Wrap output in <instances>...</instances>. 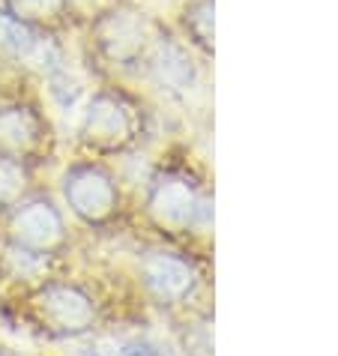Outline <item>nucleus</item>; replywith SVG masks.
Returning <instances> with one entry per match:
<instances>
[{"instance_id":"obj_8","label":"nucleus","mask_w":338,"mask_h":356,"mask_svg":"<svg viewBox=\"0 0 338 356\" xmlns=\"http://www.w3.org/2000/svg\"><path fill=\"white\" fill-rule=\"evenodd\" d=\"M39 132H42V120L36 117L33 108L9 105L0 111V144L13 147V150H24L36 141Z\"/></svg>"},{"instance_id":"obj_4","label":"nucleus","mask_w":338,"mask_h":356,"mask_svg":"<svg viewBox=\"0 0 338 356\" xmlns=\"http://www.w3.org/2000/svg\"><path fill=\"white\" fill-rule=\"evenodd\" d=\"M150 72L156 75V81L171 90H186L195 81V66L188 60V51L174 42L171 36H159L150 42Z\"/></svg>"},{"instance_id":"obj_1","label":"nucleus","mask_w":338,"mask_h":356,"mask_svg":"<svg viewBox=\"0 0 338 356\" xmlns=\"http://www.w3.org/2000/svg\"><path fill=\"white\" fill-rule=\"evenodd\" d=\"M93 39L111 63H135L147 54V48L153 42L150 22L141 9L129 3H114L102 9L93 22Z\"/></svg>"},{"instance_id":"obj_11","label":"nucleus","mask_w":338,"mask_h":356,"mask_svg":"<svg viewBox=\"0 0 338 356\" xmlns=\"http://www.w3.org/2000/svg\"><path fill=\"white\" fill-rule=\"evenodd\" d=\"M213 15H216V0H188L183 9L186 36L207 54L213 51Z\"/></svg>"},{"instance_id":"obj_10","label":"nucleus","mask_w":338,"mask_h":356,"mask_svg":"<svg viewBox=\"0 0 338 356\" xmlns=\"http://www.w3.org/2000/svg\"><path fill=\"white\" fill-rule=\"evenodd\" d=\"M15 231L24 243L48 245L61 236V216H57L48 204H31L24 213H18Z\"/></svg>"},{"instance_id":"obj_12","label":"nucleus","mask_w":338,"mask_h":356,"mask_svg":"<svg viewBox=\"0 0 338 356\" xmlns=\"http://www.w3.org/2000/svg\"><path fill=\"white\" fill-rule=\"evenodd\" d=\"M22 180H24L22 168L9 159V156H0V201L13 197L18 192V186H22Z\"/></svg>"},{"instance_id":"obj_5","label":"nucleus","mask_w":338,"mask_h":356,"mask_svg":"<svg viewBox=\"0 0 338 356\" xmlns=\"http://www.w3.org/2000/svg\"><path fill=\"white\" fill-rule=\"evenodd\" d=\"M0 54L18 63H31L36 57L48 54V39L42 36V31L18 22L15 15H9L0 6Z\"/></svg>"},{"instance_id":"obj_7","label":"nucleus","mask_w":338,"mask_h":356,"mask_svg":"<svg viewBox=\"0 0 338 356\" xmlns=\"http://www.w3.org/2000/svg\"><path fill=\"white\" fill-rule=\"evenodd\" d=\"M150 204L162 213L165 222H188L198 207L192 186H188L183 177H165V180H159L153 186Z\"/></svg>"},{"instance_id":"obj_2","label":"nucleus","mask_w":338,"mask_h":356,"mask_svg":"<svg viewBox=\"0 0 338 356\" xmlns=\"http://www.w3.org/2000/svg\"><path fill=\"white\" fill-rule=\"evenodd\" d=\"M135 108L123 93L102 90L87 102V111L81 117V135L87 144L102 147V150H114L135 138Z\"/></svg>"},{"instance_id":"obj_3","label":"nucleus","mask_w":338,"mask_h":356,"mask_svg":"<svg viewBox=\"0 0 338 356\" xmlns=\"http://www.w3.org/2000/svg\"><path fill=\"white\" fill-rule=\"evenodd\" d=\"M66 197L81 216H105L117 201L111 177L99 168L81 165L66 174Z\"/></svg>"},{"instance_id":"obj_9","label":"nucleus","mask_w":338,"mask_h":356,"mask_svg":"<svg viewBox=\"0 0 338 356\" xmlns=\"http://www.w3.org/2000/svg\"><path fill=\"white\" fill-rule=\"evenodd\" d=\"M3 9L9 15H15L18 22L45 31V27H57L69 18L72 3L69 0H3Z\"/></svg>"},{"instance_id":"obj_6","label":"nucleus","mask_w":338,"mask_h":356,"mask_svg":"<svg viewBox=\"0 0 338 356\" xmlns=\"http://www.w3.org/2000/svg\"><path fill=\"white\" fill-rule=\"evenodd\" d=\"M147 273V284L165 300H177L192 288V270L188 264H183L180 258H171V254H156V258L147 261L144 266Z\"/></svg>"},{"instance_id":"obj_13","label":"nucleus","mask_w":338,"mask_h":356,"mask_svg":"<svg viewBox=\"0 0 338 356\" xmlns=\"http://www.w3.org/2000/svg\"><path fill=\"white\" fill-rule=\"evenodd\" d=\"M123 356H162V353H159L153 344H132V348H129Z\"/></svg>"}]
</instances>
